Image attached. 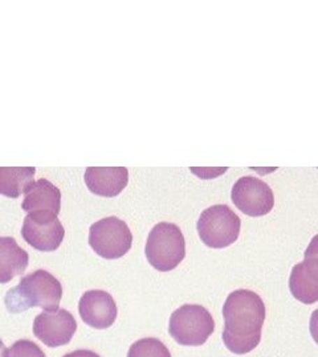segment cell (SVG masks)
<instances>
[{
	"instance_id": "obj_1",
	"label": "cell",
	"mask_w": 318,
	"mask_h": 357,
	"mask_svg": "<svg viewBox=\"0 0 318 357\" xmlns=\"http://www.w3.org/2000/svg\"><path fill=\"white\" fill-rule=\"evenodd\" d=\"M266 305L259 294L251 290H235L223 306V342L235 355L252 352L261 340L266 321Z\"/></svg>"
},
{
	"instance_id": "obj_2",
	"label": "cell",
	"mask_w": 318,
	"mask_h": 357,
	"mask_svg": "<svg viewBox=\"0 0 318 357\" xmlns=\"http://www.w3.org/2000/svg\"><path fill=\"white\" fill-rule=\"evenodd\" d=\"M63 298V286L50 271L38 268L23 277L16 287L6 295V306L13 314L40 307L47 311L59 310Z\"/></svg>"
},
{
	"instance_id": "obj_3",
	"label": "cell",
	"mask_w": 318,
	"mask_h": 357,
	"mask_svg": "<svg viewBox=\"0 0 318 357\" xmlns=\"http://www.w3.org/2000/svg\"><path fill=\"white\" fill-rule=\"evenodd\" d=\"M145 255L149 264L159 271L178 268L186 257V241L182 230L173 222H159L150 230Z\"/></svg>"
},
{
	"instance_id": "obj_4",
	"label": "cell",
	"mask_w": 318,
	"mask_h": 357,
	"mask_svg": "<svg viewBox=\"0 0 318 357\" xmlns=\"http://www.w3.org/2000/svg\"><path fill=\"white\" fill-rule=\"evenodd\" d=\"M214 331V318L201 305L179 307L173 312L168 323V332L173 339L185 347L203 345Z\"/></svg>"
},
{
	"instance_id": "obj_5",
	"label": "cell",
	"mask_w": 318,
	"mask_h": 357,
	"mask_svg": "<svg viewBox=\"0 0 318 357\" xmlns=\"http://www.w3.org/2000/svg\"><path fill=\"white\" fill-rule=\"evenodd\" d=\"M240 227V218L226 204L208 206L196 224L201 240L214 249H223L235 243L239 238Z\"/></svg>"
},
{
	"instance_id": "obj_6",
	"label": "cell",
	"mask_w": 318,
	"mask_h": 357,
	"mask_svg": "<svg viewBox=\"0 0 318 357\" xmlns=\"http://www.w3.org/2000/svg\"><path fill=\"white\" fill-rule=\"evenodd\" d=\"M131 243L133 234L127 222L118 217H105L90 227V248L102 258H121L131 249Z\"/></svg>"
},
{
	"instance_id": "obj_7",
	"label": "cell",
	"mask_w": 318,
	"mask_h": 357,
	"mask_svg": "<svg viewBox=\"0 0 318 357\" xmlns=\"http://www.w3.org/2000/svg\"><path fill=\"white\" fill-rule=\"evenodd\" d=\"M22 236L34 249L53 252L63 243L65 230L56 213L50 211H35L29 212L24 218Z\"/></svg>"
},
{
	"instance_id": "obj_8",
	"label": "cell",
	"mask_w": 318,
	"mask_h": 357,
	"mask_svg": "<svg viewBox=\"0 0 318 357\" xmlns=\"http://www.w3.org/2000/svg\"><path fill=\"white\" fill-rule=\"evenodd\" d=\"M231 197L236 208L247 216H266L275 206L272 188L261 178L251 175L243 176L233 184Z\"/></svg>"
},
{
	"instance_id": "obj_9",
	"label": "cell",
	"mask_w": 318,
	"mask_h": 357,
	"mask_svg": "<svg viewBox=\"0 0 318 357\" xmlns=\"http://www.w3.org/2000/svg\"><path fill=\"white\" fill-rule=\"evenodd\" d=\"M76 330L75 317L64 308L51 312H41L34 320L35 336L50 348L71 343Z\"/></svg>"
},
{
	"instance_id": "obj_10",
	"label": "cell",
	"mask_w": 318,
	"mask_h": 357,
	"mask_svg": "<svg viewBox=\"0 0 318 357\" xmlns=\"http://www.w3.org/2000/svg\"><path fill=\"white\" fill-rule=\"evenodd\" d=\"M78 312L87 326L96 330H106L115 324L118 308L110 294L103 290H89L80 298Z\"/></svg>"
},
{
	"instance_id": "obj_11",
	"label": "cell",
	"mask_w": 318,
	"mask_h": 357,
	"mask_svg": "<svg viewBox=\"0 0 318 357\" xmlns=\"http://www.w3.org/2000/svg\"><path fill=\"white\" fill-rule=\"evenodd\" d=\"M84 178L92 193L115 197L127 187L129 171L125 167H88Z\"/></svg>"
},
{
	"instance_id": "obj_12",
	"label": "cell",
	"mask_w": 318,
	"mask_h": 357,
	"mask_svg": "<svg viewBox=\"0 0 318 357\" xmlns=\"http://www.w3.org/2000/svg\"><path fill=\"white\" fill-rule=\"evenodd\" d=\"M289 289L293 296L304 303L313 305L318 302V261L305 258L294 265L289 277Z\"/></svg>"
},
{
	"instance_id": "obj_13",
	"label": "cell",
	"mask_w": 318,
	"mask_h": 357,
	"mask_svg": "<svg viewBox=\"0 0 318 357\" xmlns=\"http://www.w3.org/2000/svg\"><path fill=\"white\" fill-rule=\"evenodd\" d=\"M22 208L28 213L35 211H50L59 215L62 209V192L50 180L40 178L34 181L26 192Z\"/></svg>"
},
{
	"instance_id": "obj_14",
	"label": "cell",
	"mask_w": 318,
	"mask_h": 357,
	"mask_svg": "<svg viewBox=\"0 0 318 357\" xmlns=\"http://www.w3.org/2000/svg\"><path fill=\"white\" fill-rule=\"evenodd\" d=\"M29 255L13 237H0V283H8L28 268Z\"/></svg>"
},
{
	"instance_id": "obj_15",
	"label": "cell",
	"mask_w": 318,
	"mask_h": 357,
	"mask_svg": "<svg viewBox=\"0 0 318 357\" xmlns=\"http://www.w3.org/2000/svg\"><path fill=\"white\" fill-rule=\"evenodd\" d=\"M35 174V167H0V195L17 199L29 190Z\"/></svg>"
},
{
	"instance_id": "obj_16",
	"label": "cell",
	"mask_w": 318,
	"mask_h": 357,
	"mask_svg": "<svg viewBox=\"0 0 318 357\" xmlns=\"http://www.w3.org/2000/svg\"><path fill=\"white\" fill-rule=\"evenodd\" d=\"M127 357H171V354L161 340L145 337L131 344Z\"/></svg>"
},
{
	"instance_id": "obj_17",
	"label": "cell",
	"mask_w": 318,
	"mask_h": 357,
	"mask_svg": "<svg viewBox=\"0 0 318 357\" xmlns=\"http://www.w3.org/2000/svg\"><path fill=\"white\" fill-rule=\"evenodd\" d=\"M8 357H45V354L31 340H17L11 347Z\"/></svg>"
},
{
	"instance_id": "obj_18",
	"label": "cell",
	"mask_w": 318,
	"mask_h": 357,
	"mask_svg": "<svg viewBox=\"0 0 318 357\" xmlns=\"http://www.w3.org/2000/svg\"><path fill=\"white\" fill-rule=\"evenodd\" d=\"M191 171H192V172H195V174H198L201 178H217L219 174H223V172H226V171H227V167H224V168H217V169H211V168H205V169L191 168Z\"/></svg>"
},
{
	"instance_id": "obj_19",
	"label": "cell",
	"mask_w": 318,
	"mask_h": 357,
	"mask_svg": "<svg viewBox=\"0 0 318 357\" xmlns=\"http://www.w3.org/2000/svg\"><path fill=\"white\" fill-rule=\"evenodd\" d=\"M309 331H310V335H312L315 343L318 345V308L313 311V314H312V317H310Z\"/></svg>"
},
{
	"instance_id": "obj_20",
	"label": "cell",
	"mask_w": 318,
	"mask_h": 357,
	"mask_svg": "<svg viewBox=\"0 0 318 357\" xmlns=\"http://www.w3.org/2000/svg\"><path fill=\"white\" fill-rule=\"evenodd\" d=\"M305 258H315L318 261V234L312 238L309 246L306 248Z\"/></svg>"
},
{
	"instance_id": "obj_21",
	"label": "cell",
	"mask_w": 318,
	"mask_h": 357,
	"mask_svg": "<svg viewBox=\"0 0 318 357\" xmlns=\"http://www.w3.org/2000/svg\"><path fill=\"white\" fill-rule=\"evenodd\" d=\"M64 357H100V355H97L93 351H88V349H78V351H75V352L66 354Z\"/></svg>"
},
{
	"instance_id": "obj_22",
	"label": "cell",
	"mask_w": 318,
	"mask_h": 357,
	"mask_svg": "<svg viewBox=\"0 0 318 357\" xmlns=\"http://www.w3.org/2000/svg\"><path fill=\"white\" fill-rule=\"evenodd\" d=\"M10 349H7V347L0 340V357H8Z\"/></svg>"
}]
</instances>
